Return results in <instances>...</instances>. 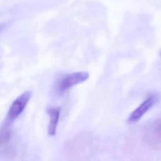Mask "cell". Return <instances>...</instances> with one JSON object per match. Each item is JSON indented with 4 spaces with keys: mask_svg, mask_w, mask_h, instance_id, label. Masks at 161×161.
<instances>
[{
    "mask_svg": "<svg viewBox=\"0 0 161 161\" xmlns=\"http://www.w3.org/2000/svg\"><path fill=\"white\" fill-rule=\"evenodd\" d=\"M145 142L152 147L161 145V118H158L149 124L143 135Z\"/></svg>",
    "mask_w": 161,
    "mask_h": 161,
    "instance_id": "3957f363",
    "label": "cell"
},
{
    "mask_svg": "<svg viewBox=\"0 0 161 161\" xmlns=\"http://www.w3.org/2000/svg\"><path fill=\"white\" fill-rule=\"evenodd\" d=\"M11 137V132L7 128H1L0 133V144L2 145L4 143L9 141Z\"/></svg>",
    "mask_w": 161,
    "mask_h": 161,
    "instance_id": "8992f818",
    "label": "cell"
},
{
    "mask_svg": "<svg viewBox=\"0 0 161 161\" xmlns=\"http://www.w3.org/2000/svg\"><path fill=\"white\" fill-rule=\"evenodd\" d=\"M47 113L50 117L48 126V134L53 136L56 135L60 115V108L58 107L50 108L47 110Z\"/></svg>",
    "mask_w": 161,
    "mask_h": 161,
    "instance_id": "5b68a950",
    "label": "cell"
},
{
    "mask_svg": "<svg viewBox=\"0 0 161 161\" xmlns=\"http://www.w3.org/2000/svg\"><path fill=\"white\" fill-rule=\"evenodd\" d=\"M31 97V91H26L19 96L11 104L6 118V124L13 123L23 112Z\"/></svg>",
    "mask_w": 161,
    "mask_h": 161,
    "instance_id": "7a4b0ae2",
    "label": "cell"
},
{
    "mask_svg": "<svg viewBox=\"0 0 161 161\" xmlns=\"http://www.w3.org/2000/svg\"><path fill=\"white\" fill-rule=\"evenodd\" d=\"M158 100V96L153 94L148 96L143 101L129 116L128 122L129 123H135L139 121L143 116L156 103Z\"/></svg>",
    "mask_w": 161,
    "mask_h": 161,
    "instance_id": "277c9868",
    "label": "cell"
},
{
    "mask_svg": "<svg viewBox=\"0 0 161 161\" xmlns=\"http://www.w3.org/2000/svg\"><path fill=\"white\" fill-rule=\"evenodd\" d=\"M89 74L87 72H76L65 74L57 79L56 87L60 93H63L74 86L88 79Z\"/></svg>",
    "mask_w": 161,
    "mask_h": 161,
    "instance_id": "6da1fadb",
    "label": "cell"
}]
</instances>
